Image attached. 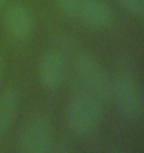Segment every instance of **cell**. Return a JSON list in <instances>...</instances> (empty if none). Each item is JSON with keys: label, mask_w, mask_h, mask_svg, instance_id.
I'll return each instance as SVG.
<instances>
[{"label": "cell", "mask_w": 144, "mask_h": 153, "mask_svg": "<svg viewBox=\"0 0 144 153\" xmlns=\"http://www.w3.org/2000/svg\"><path fill=\"white\" fill-rule=\"evenodd\" d=\"M79 20L94 30H107L115 21V13L105 0H85Z\"/></svg>", "instance_id": "obj_7"}, {"label": "cell", "mask_w": 144, "mask_h": 153, "mask_svg": "<svg viewBox=\"0 0 144 153\" xmlns=\"http://www.w3.org/2000/svg\"><path fill=\"white\" fill-rule=\"evenodd\" d=\"M1 73H3V59L0 56V77H1Z\"/></svg>", "instance_id": "obj_12"}, {"label": "cell", "mask_w": 144, "mask_h": 153, "mask_svg": "<svg viewBox=\"0 0 144 153\" xmlns=\"http://www.w3.org/2000/svg\"><path fill=\"white\" fill-rule=\"evenodd\" d=\"M53 131L49 120L37 117L24 126L20 136L21 153H51Z\"/></svg>", "instance_id": "obj_4"}, {"label": "cell", "mask_w": 144, "mask_h": 153, "mask_svg": "<svg viewBox=\"0 0 144 153\" xmlns=\"http://www.w3.org/2000/svg\"><path fill=\"white\" fill-rule=\"evenodd\" d=\"M66 79V59L59 51L48 49L38 60V80L46 90H57Z\"/></svg>", "instance_id": "obj_5"}, {"label": "cell", "mask_w": 144, "mask_h": 153, "mask_svg": "<svg viewBox=\"0 0 144 153\" xmlns=\"http://www.w3.org/2000/svg\"><path fill=\"white\" fill-rule=\"evenodd\" d=\"M35 27L32 11L24 4H13L4 11L3 28L7 37L15 42L27 41Z\"/></svg>", "instance_id": "obj_6"}, {"label": "cell", "mask_w": 144, "mask_h": 153, "mask_svg": "<svg viewBox=\"0 0 144 153\" xmlns=\"http://www.w3.org/2000/svg\"><path fill=\"white\" fill-rule=\"evenodd\" d=\"M84 3L85 0H56V4L60 9L62 13L73 19H79Z\"/></svg>", "instance_id": "obj_9"}, {"label": "cell", "mask_w": 144, "mask_h": 153, "mask_svg": "<svg viewBox=\"0 0 144 153\" xmlns=\"http://www.w3.org/2000/svg\"><path fill=\"white\" fill-rule=\"evenodd\" d=\"M74 69L90 94L101 101L112 98V79L98 58L90 52H79L74 58Z\"/></svg>", "instance_id": "obj_3"}, {"label": "cell", "mask_w": 144, "mask_h": 153, "mask_svg": "<svg viewBox=\"0 0 144 153\" xmlns=\"http://www.w3.org/2000/svg\"><path fill=\"white\" fill-rule=\"evenodd\" d=\"M7 3H9V0H0V11H1L3 9H4Z\"/></svg>", "instance_id": "obj_11"}, {"label": "cell", "mask_w": 144, "mask_h": 153, "mask_svg": "<svg viewBox=\"0 0 144 153\" xmlns=\"http://www.w3.org/2000/svg\"><path fill=\"white\" fill-rule=\"evenodd\" d=\"M112 98L127 121L136 122L144 117V91L129 62L123 63L120 60L116 76L112 79Z\"/></svg>", "instance_id": "obj_1"}, {"label": "cell", "mask_w": 144, "mask_h": 153, "mask_svg": "<svg viewBox=\"0 0 144 153\" xmlns=\"http://www.w3.org/2000/svg\"><path fill=\"white\" fill-rule=\"evenodd\" d=\"M102 101L95 96L80 93L70 100L66 111L67 125L79 136H90L98 128L102 118Z\"/></svg>", "instance_id": "obj_2"}, {"label": "cell", "mask_w": 144, "mask_h": 153, "mask_svg": "<svg viewBox=\"0 0 144 153\" xmlns=\"http://www.w3.org/2000/svg\"><path fill=\"white\" fill-rule=\"evenodd\" d=\"M119 3L127 11L144 19V0H119Z\"/></svg>", "instance_id": "obj_10"}, {"label": "cell", "mask_w": 144, "mask_h": 153, "mask_svg": "<svg viewBox=\"0 0 144 153\" xmlns=\"http://www.w3.org/2000/svg\"><path fill=\"white\" fill-rule=\"evenodd\" d=\"M20 96L14 88H9L0 94V138L4 136L13 124L15 114L18 111Z\"/></svg>", "instance_id": "obj_8"}]
</instances>
